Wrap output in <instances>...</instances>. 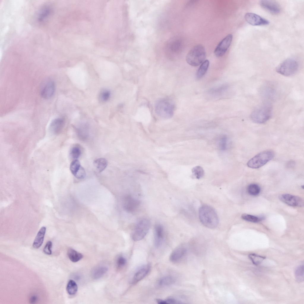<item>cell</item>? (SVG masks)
Instances as JSON below:
<instances>
[{
	"label": "cell",
	"mask_w": 304,
	"mask_h": 304,
	"mask_svg": "<svg viewBox=\"0 0 304 304\" xmlns=\"http://www.w3.org/2000/svg\"><path fill=\"white\" fill-rule=\"evenodd\" d=\"M164 238V229L159 224H156L154 228V242L155 246L159 247L161 245Z\"/></svg>",
	"instance_id": "obj_16"
},
{
	"label": "cell",
	"mask_w": 304,
	"mask_h": 304,
	"mask_svg": "<svg viewBox=\"0 0 304 304\" xmlns=\"http://www.w3.org/2000/svg\"><path fill=\"white\" fill-rule=\"evenodd\" d=\"M37 300V297L35 295L32 296L30 299V302L31 303H35Z\"/></svg>",
	"instance_id": "obj_39"
},
{
	"label": "cell",
	"mask_w": 304,
	"mask_h": 304,
	"mask_svg": "<svg viewBox=\"0 0 304 304\" xmlns=\"http://www.w3.org/2000/svg\"><path fill=\"white\" fill-rule=\"evenodd\" d=\"M107 268L103 266H99L94 269L91 273V276L94 279H98L102 276L107 271Z\"/></svg>",
	"instance_id": "obj_20"
},
{
	"label": "cell",
	"mask_w": 304,
	"mask_h": 304,
	"mask_svg": "<svg viewBox=\"0 0 304 304\" xmlns=\"http://www.w3.org/2000/svg\"><path fill=\"white\" fill-rule=\"evenodd\" d=\"M247 191L251 195L256 196L258 195L260 191L259 186L256 184H251L247 187Z\"/></svg>",
	"instance_id": "obj_27"
},
{
	"label": "cell",
	"mask_w": 304,
	"mask_h": 304,
	"mask_svg": "<svg viewBox=\"0 0 304 304\" xmlns=\"http://www.w3.org/2000/svg\"><path fill=\"white\" fill-rule=\"evenodd\" d=\"M94 164L96 170L99 172L103 171L107 165V161L104 158H100L95 160Z\"/></svg>",
	"instance_id": "obj_21"
},
{
	"label": "cell",
	"mask_w": 304,
	"mask_h": 304,
	"mask_svg": "<svg viewBox=\"0 0 304 304\" xmlns=\"http://www.w3.org/2000/svg\"><path fill=\"white\" fill-rule=\"evenodd\" d=\"M298 68L297 61L292 58H287L281 63L276 68V71L284 76L288 77L295 74Z\"/></svg>",
	"instance_id": "obj_6"
},
{
	"label": "cell",
	"mask_w": 304,
	"mask_h": 304,
	"mask_svg": "<svg viewBox=\"0 0 304 304\" xmlns=\"http://www.w3.org/2000/svg\"><path fill=\"white\" fill-rule=\"evenodd\" d=\"M193 175L198 179L202 178L204 174V170L202 167L200 166H196L192 170Z\"/></svg>",
	"instance_id": "obj_29"
},
{
	"label": "cell",
	"mask_w": 304,
	"mask_h": 304,
	"mask_svg": "<svg viewBox=\"0 0 304 304\" xmlns=\"http://www.w3.org/2000/svg\"><path fill=\"white\" fill-rule=\"evenodd\" d=\"M165 301L166 304H181L182 303L180 301L177 300L172 298H169L167 299Z\"/></svg>",
	"instance_id": "obj_37"
},
{
	"label": "cell",
	"mask_w": 304,
	"mask_h": 304,
	"mask_svg": "<svg viewBox=\"0 0 304 304\" xmlns=\"http://www.w3.org/2000/svg\"><path fill=\"white\" fill-rule=\"evenodd\" d=\"M175 105L171 100L163 98L158 101L155 106L156 113L161 117L169 118L173 115Z\"/></svg>",
	"instance_id": "obj_4"
},
{
	"label": "cell",
	"mask_w": 304,
	"mask_h": 304,
	"mask_svg": "<svg viewBox=\"0 0 304 304\" xmlns=\"http://www.w3.org/2000/svg\"><path fill=\"white\" fill-rule=\"evenodd\" d=\"M46 228L42 227L38 231L33 242L32 246L35 249H38L42 245L44 240Z\"/></svg>",
	"instance_id": "obj_17"
},
{
	"label": "cell",
	"mask_w": 304,
	"mask_h": 304,
	"mask_svg": "<svg viewBox=\"0 0 304 304\" xmlns=\"http://www.w3.org/2000/svg\"><path fill=\"white\" fill-rule=\"evenodd\" d=\"M126 259L122 256H119L116 261L117 266L119 268L123 267L126 265Z\"/></svg>",
	"instance_id": "obj_35"
},
{
	"label": "cell",
	"mask_w": 304,
	"mask_h": 304,
	"mask_svg": "<svg viewBox=\"0 0 304 304\" xmlns=\"http://www.w3.org/2000/svg\"><path fill=\"white\" fill-rule=\"evenodd\" d=\"M274 155V153L273 151L267 150L263 151L249 160L247 163V165L251 168H260L272 159Z\"/></svg>",
	"instance_id": "obj_5"
},
{
	"label": "cell",
	"mask_w": 304,
	"mask_h": 304,
	"mask_svg": "<svg viewBox=\"0 0 304 304\" xmlns=\"http://www.w3.org/2000/svg\"><path fill=\"white\" fill-rule=\"evenodd\" d=\"M233 38L232 34H229L219 43L214 51V54L217 57L223 56L230 47Z\"/></svg>",
	"instance_id": "obj_8"
},
{
	"label": "cell",
	"mask_w": 304,
	"mask_h": 304,
	"mask_svg": "<svg viewBox=\"0 0 304 304\" xmlns=\"http://www.w3.org/2000/svg\"><path fill=\"white\" fill-rule=\"evenodd\" d=\"M86 172L84 168L81 166L80 168L77 172L75 176L79 179H82L85 178Z\"/></svg>",
	"instance_id": "obj_33"
},
{
	"label": "cell",
	"mask_w": 304,
	"mask_h": 304,
	"mask_svg": "<svg viewBox=\"0 0 304 304\" xmlns=\"http://www.w3.org/2000/svg\"><path fill=\"white\" fill-rule=\"evenodd\" d=\"M206 55L205 47L201 45H197L189 52L186 57V61L191 66H197L205 60Z\"/></svg>",
	"instance_id": "obj_2"
},
{
	"label": "cell",
	"mask_w": 304,
	"mask_h": 304,
	"mask_svg": "<svg viewBox=\"0 0 304 304\" xmlns=\"http://www.w3.org/2000/svg\"><path fill=\"white\" fill-rule=\"evenodd\" d=\"M181 44L180 42L177 41L175 42L172 45V48L174 50H178L180 48Z\"/></svg>",
	"instance_id": "obj_38"
},
{
	"label": "cell",
	"mask_w": 304,
	"mask_h": 304,
	"mask_svg": "<svg viewBox=\"0 0 304 304\" xmlns=\"http://www.w3.org/2000/svg\"><path fill=\"white\" fill-rule=\"evenodd\" d=\"M52 243L50 241H48L45 245L43 251L44 253L47 255H50L52 254L51 248Z\"/></svg>",
	"instance_id": "obj_32"
},
{
	"label": "cell",
	"mask_w": 304,
	"mask_h": 304,
	"mask_svg": "<svg viewBox=\"0 0 304 304\" xmlns=\"http://www.w3.org/2000/svg\"><path fill=\"white\" fill-rule=\"evenodd\" d=\"M175 278L170 275L164 276L161 278L158 282V285L161 287L170 286L175 282Z\"/></svg>",
	"instance_id": "obj_22"
},
{
	"label": "cell",
	"mask_w": 304,
	"mask_h": 304,
	"mask_svg": "<svg viewBox=\"0 0 304 304\" xmlns=\"http://www.w3.org/2000/svg\"><path fill=\"white\" fill-rule=\"evenodd\" d=\"M67 254L70 260L74 262L79 261L83 256L81 254L71 248L68 249Z\"/></svg>",
	"instance_id": "obj_23"
},
{
	"label": "cell",
	"mask_w": 304,
	"mask_h": 304,
	"mask_svg": "<svg viewBox=\"0 0 304 304\" xmlns=\"http://www.w3.org/2000/svg\"><path fill=\"white\" fill-rule=\"evenodd\" d=\"M66 290L67 293L70 295L75 294L77 290V286L76 282L74 281L71 280L68 282L66 287Z\"/></svg>",
	"instance_id": "obj_25"
},
{
	"label": "cell",
	"mask_w": 304,
	"mask_h": 304,
	"mask_svg": "<svg viewBox=\"0 0 304 304\" xmlns=\"http://www.w3.org/2000/svg\"><path fill=\"white\" fill-rule=\"evenodd\" d=\"M279 198L282 202L290 206L302 207L304 205L303 200L298 196L283 194L279 196Z\"/></svg>",
	"instance_id": "obj_9"
},
{
	"label": "cell",
	"mask_w": 304,
	"mask_h": 304,
	"mask_svg": "<svg viewBox=\"0 0 304 304\" xmlns=\"http://www.w3.org/2000/svg\"><path fill=\"white\" fill-rule=\"evenodd\" d=\"M248 257L252 263L256 265L260 264L266 258L265 256H260L254 253L249 254Z\"/></svg>",
	"instance_id": "obj_26"
},
{
	"label": "cell",
	"mask_w": 304,
	"mask_h": 304,
	"mask_svg": "<svg viewBox=\"0 0 304 304\" xmlns=\"http://www.w3.org/2000/svg\"><path fill=\"white\" fill-rule=\"evenodd\" d=\"M150 225V220L147 218H143L140 220L136 225L133 232L132 239L134 241L142 239L148 232Z\"/></svg>",
	"instance_id": "obj_7"
},
{
	"label": "cell",
	"mask_w": 304,
	"mask_h": 304,
	"mask_svg": "<svg viewBox=\"0 0 304 304\" xmlns=\"http://www.w3.org/2000/svg\"><path fill=\"white\" fill-rule=\"evenodd\" d=\"M81 153L80 148L78 146L73 147L70 151V155L71 157L74 159H77L80 156Z\"/></svg>",
	"instance_id": "obj_31"
},
{
	"label": "cell",
	"mask_w": 304,
	"mask_h": 304,
	"mask_svg": "<svg viewBox=\"0 0 304 304\" xmlns=\"http://www.w3.org/2000/svg\"><path fill=\"white\" fill-rule=\"evenodd\" d=\"M294 275L296 281L299 282L304 281V265L301 264L297 266L294 271Z\"/></svg>",
	"instance_id": "obj_24"
},
{
	"label": "cell",
	"mask_w": 304,
	"mask_h": 304,
	"mask_svg": "<svg viewBox=\"0 0 304 304\" xmlns=\"http://www.w3.org/2000/svg\"><path fill=\"white\" fill-rule=\"evenodd\" d=\"M55 91L54 83L52 81H49L43 86L41 92V96L44 99L49 98L53 95Z\"/></svg>",
	"instance_id": "obj_15"
},
{
	"label": "cell",
	"mask_w": 304,
	"mask_h": 304,
	"mask_svg": "<svg viewBox=\"0 0 304 304\" xmlns=\"http://www.w3.org/2000/svg\"><path fill=\"white\" fill-rule=\"evenodd\" d=\"M227 138L226 136L224 135L221 138L219 142V146L222 150H225L227 148Z\"/></svg>",
	"instance_id": "obj_34"
},
{
	"label": "cell",
	"mask_w": 304,
	"mask_h": 304,
	"mask_svg": "<svg viewBox=\"0 0 304 304\" xmlns=\"http://www.w3.org/2000/svg\"><path fill=\"white\" fill-rule=\"evenodd\" d=\"M186 251V248L184 245L178 246L171 253L170 257V260L173 262H178L184 256Z\"/></svg>",
	"instance_id": "obj_14"
},
{
	"label": "cell",
	"mask_w": 304,
	"mask_h": 304,
	"mask_svg": "<svg viewBox=\"0 0 304 304\" xmlns=\"http://www.w3.org/2000/svg\"><path fill=\"white\" fill-rule=\"evenodd\" d=\"M242 218L246 221L256 223L259 222L262 220V217H259L254 216L247 214H244L241 216Z\"/></svg>",
	"instance_id": "obj_28"
},
{
	"label": "cell",
	"mask_w": 304,
	"mask_h": 304,
	"mask_svg": "<svg viewBox=\"0 0 304 304\" xmlns=\"http://www.w3.org/2000/svg\"><path fill=\"white\" fill-rule=\"evenodd\" d=\"M156 301L158 304H166L165 300L159 299H156Z\"/></svg>",
	"instance_id": "obj_40"
},
{
	"label": "cell",
	"mask_w": 304,
	"mask_h": 304,
	"mask_svg": "<svg viewBox=\"0 0 304 304\" xmlns=\"http://www.w3.org/2000/svg\"><path fill=\"white\" fill-rule=\"evenodd\" d=\"M110 92L108 90H104L101 93L100 96L101 99L103 101H106L109 99Z\"/></svg>",
	"instance_id": "obj_36"
},
{
	"label": "cell",
	"mask_w": 304,
	"mask_h": 304,
	"mask_svg": "<svg viewBox=\"0 0 304 304\" xmlns=\"http://www.w3.org/2000/svg\"><path fill=\"white\" fill-rule=\"evenodd\" d=\"M244 18L247 23L254 26L267 25L269 23V21L267 19L253 13H247Z\"/></svg>",
	"instance_id": "obj_10"
},
{
	"label": "cell",
	"mask_w": 304,
	"mask_h": 304,
	"mask_svg": "<svg viewBox=\"0 0 304 304\" xmlns=\"http://www.w3.org/2000/svg\"><path fill=\"white\" fill-rule=\"evenodd\" d=\"M81 166L80 162L77 159H74L72 162L70 164V170L73 175H75Z\"/></svg>",
	"instance_id": "obj_30"
},
{
	"label": "cell",
	"mask_w": 304,
	"mask_h": 304,
	"mask_svg": "<svg viewBox=\"0 0 304 304\" xmlns=\"http://www.w3.org/2000/svg\"><path fill=\"white\" fill-rule=\"evenodd\" d=\"M272 114V109L270 105L264 104L255 108L251 115V118L254 122L261 124L269 120Z\"/></svg>",
	"instance_id": "obj_3"
},
{
	"label": "cell",
	"mask_w": 304,
	"mask_h": 304,
	"mask_svg": "<svg viewBox=\"0 0 304 304\" xmlns=\"http://www.w3.org/2000/svg\"><path fill=\"white\" fill-rule=\"evenodd\" d=\"M260 5L264 9L273 14H278L280 12L279 5L276 2L268 0L260 1Z\"/></svg>",
	"instance_id": "obj_12"
},
{
	"label": "cell",
	"mask_w": 304,
	"mask_h": 304,
	"mask_svg": "<svg viewBox=\"0 0 304 304\" xmlns=\"http://www.w3.org/2000/svg\"><path fill=\"white\" fill-rule=\"evenodd\" d=\"M198 212L200 220L204 226L210 229H214L217 227L218 218L213 208L207 205H203L200 207Z\"/></svg>",
	"instance_id": "obj_1"
},
{
	"label": "cell",
	"mask_w": 304,
	"mask_h": 304,
	"mask_svg": "<svg viewBox=\"0 0 304 304\" xmlns=\"http://www.w3.org/2000/svg\"><path fill=\"white\" fill-rule=\"evenodd\" d=\"M150 269L149 264L145 265L138 269L134 274L132 284H135L142 279L149 273Z\"/></svg>",
	"instance_id": "obj_13"
},
{
	"label": "cell",
	"mask_w": 304,
	"mask_h": 304,
	"mask_svg": "<svg viewBox=\"0 0 304 304\" xmlns=\"http://www.w3.org/2000/svg\"><path fill=\"white\" fill-rule=\"evenodd\" d=\"M64 125V121L61 118L53 120L50 125V130L52 133L58 134L61 132Z\"/></svg>",
	"instance_id": "obj_18"
},
{
	"label": "cell",
	"mask_w": 304,
	"mask_h": 304,
	"mask_svg": "<svg viewBox=\"0 0 304 304\" xmlns=\"http://www.w3.org/2000/svg\"><path fill=\"white\" fill-rule=\"evenodd\" d=\"M140 203L139 200L129 195L124 197L123 200V207L125 210L129 212L134 211L138 208Z\"/></svg>",
	"instance_id": "obj_11"
},
{
	"label": "cell",
	"mask_w": 304,
	"mask_h": 304,
	"mask_svg": "<svg viewBox=\"0 0 304 304\" xmlns=\"http://www.w3.org/2000/svg\"><path fill=\"white\" fill-rule=\"evenodd\" d=\"M209 65V61L208 60H205L201 64L196 74L197 79H200L203 76L207 71Z\"/></svg>",
	"instance_id": "obj_19"
}]
</instances>
